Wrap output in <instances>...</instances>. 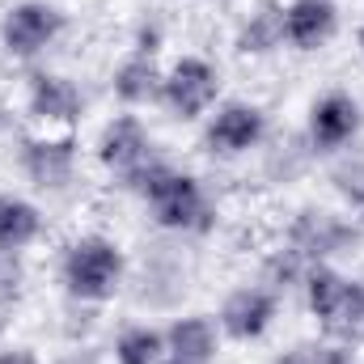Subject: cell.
Here are the masks:
<instances>
[{
    "label": "cell",
    "instance_id": "obj_1",
    "mask_svg": "<svg viewBox=\"0 0 364 364\" xmlns=\"http://www.w3.org/2000/svg\"><path fill=\"white\" fill-rule=\"evenodd\" d=\"M127 191H136L149 203L153 220L161 229H170V233H208L216 225V203L208 199V191L199 186V178L174 170L161 157L140 178L127 182Z\"/></svg>",
    "mask_w": 364,
    "mask_h": 364
},
{
    "label": "cell",
    "instance_id": "obj_2",
    "mask_svg": "<svg viewBox=\"0 0 364 364\" xmlns=\"http://www.w3.org/2000/svg\"><path fill=\"white\" fill-rule=\"evenodd\" d=\"M127 275V255L119 242L102 237V233H85L77 237L64 255H60V284L73 301L85 305H102L110 296H119Z\"/></svg>",
    "mask_w": 364,
    "mask_h": 364
},
{
    "label": "cell",
    "instance_id": "obj_3",
    "mask_svg": "<svg viewBox=\"0 0 364 364\" xmlns=\"http://www.w3.org/2000/svg\"><path fill=\"white\" fill-rule=\"evenodd\" d=\"M216 97H220V68L203 55H182L161 81V106L182 123L212 114Z\"/></svg>",
    "mask_w": 364,
    "mask_h": 364
},
{
    "label": "cell",
    "instance_id": "obj_4",
    "mask_svg": "<svg viewBox=\"0 0 364 364\" xmlns=\"http://www.w3.org/2000/svg\"><path fill=\"white\" fill-rule=\"evenodd\" d=\"M64 26H68V17L51 0H17L0 17V47L13 60H34L64 34Z\"/></svg>",
    "mask_w": 364,
    "mask_h": 364
},
{
    "label": "cell",
    "instance_id": "obj_5",
    "mask_svg": "<svg viewBox=\"0 0 364 364\" xmlns=\"http://www.w3.org/2000/svg\"><path fill=\"white\" fill-rule=\"evenodd\" d=\"M364 127V106L348 90H326L309 106V123H305V144L318 157H339Z\"/></svg>",
    "mask_w": 364,
    "mask_h": 364
},
{
    "label": "cell",
    "instance_id": "obj_6",
    "mask_svg": "<svg viewBox=\"0 0 364 364\" xmlns=\"http://www.w3.org/2000/svg\"><path fill=\"white\" fill-rule=\"evenodd\" d=\"M267 140V114L255 102H216V110L208 114L203 127V149L212 157H246Z\"/></svg>",
    "mask_w": 364,
    "mask_h": 364
},
{
    "label": "cell",
    "instance_id": "obj_7",
    "mask_svg": "<svg viewBox=\"0 0 364 364\" xmlns=\"http://www.w3.org/2000/svg\"><path fill=\"white\" fill-rule=\"evenodd\" d=\"M360 242V229L326 208H301L288 225V242L305 263H331L335 255H352V246Z\"/></svg>",
    "mask_w": 364,
    "mask_h": 364
},
{
    "label": "cell",
    "instance_id": "obj_8",
    "mask_svg": "<svg viewBox=\"0 0 364 364\" xmlns=\"http://www.w3.org/2000/svg\"><path fill=\"white\" fill-rule=\"evenodd\" d=\"M97 161L123 182V186L132 178H140V174L157 161L149 127H144L136 114H114V119L102 127V136H97Z\"/></svg>",
    "mask_w": 364,
    "mask_h": 364
},
{
    "label": "cell",
    "instance_id": "obj_9",
    "mask_svg": "<svg viewBox=\"0 0 364 364\" xmlns=\"http://www.w3.org/2000/svg\"><path fill=\"white\" fill-rule=\"evenodd\" d=\"M275 314H279V292H272L267 284H242L225 296L216 322H220V335L225 339H237V343H255L272 331Z\"/></svg>",
    "mask_w": 364,
    "mask_h": 364
},
{
    "label": "cell",
    "instance_id": "obj_10",
    "mask_svg": "<svg viewBox=\"0 0 364 364\" xmlns=\"http://www.w3.org/2000/svg\"><path fill=\"white\" fill-rule=\"evenodd\" d=\"M77 153L81 144L73 136H26L17 149V166L38 191H64L77 178Z\"/></svg>",
    "mask_w": 364,
    "mask_h": 364
},
{
    "label": "cell",
    "instance_id": "obj_11",
    "mask_svg": "<svg viewBox=\"0 0 364 364\" xmlns=\"http://www.w3.org/2000/svg\"><path fill=\"white\" fill-rule=\"evenodd\" d=\"M26 110H30L34 123L73 127V123H81V114H85V93H81L77 81H68V77H60V73H30Z\"/></svg>",
    "mask_w": 364,
    "mask_h": 364
},
{
    "label": "cell",
    "instance_id": "obj_12",
    "mask_svg": "<svg viewBox=\"0 0 364 364\" xmlns=\"http://www.w3.org/2000/svg\"><path fill=\"white\" fill-rule=\"evenodd\" d=\"M339 9L335 0H288L284 4V43L292 51H318L335 38Z\"/></svg>",
    "mask_w": 364,
    "mask_h": 364
},
{
    "label": "cell",
    "instance_id": "obj_13",
    "mask_svg": "<svg viewBox=\"0 0 364 364\" xmlns=\"http://www.w3.org/2000/svg\"><path fill=\"white\" fill-rule=\"evenodd\" d=\"M166 352L182 364H212L220 356V322L208 314H182L166 326Z\"/></svg>",
    "mask_w": 364,
    "mask_h": 364
},
{
    "label": "cell",
    "instance_id": "obj_14",
    "mask_svg": "<svg viewBox=\"0 0 364 364\" xmlns=\"http://www.w3.org/2000/svg\"><path fill=\"white\" fill-rule=\"evenodd\" d=\"M161 81H166V73L157 68V55H144V51H132L110 73V90H114V97L127 110L149 106V102H161Z\"/></svg>",
    "mask_w": 364,
    "mask_h": 364
},
{
    "label": "cell",
    "instance_id": "obj_15",
    "mask_svg": "<svg viewBox=\"0 0 364 364\" xmlns=\"http://www.w3.org/2000/svg\"><path fill=\"white\" fill-rule=\"evenodd\" d=\"M233 47H237L242 55H272L279 47H288V43H284V4H279V0H259V4L246 13V21L237 26Z\"/></svg>",
    "mask_w": 364,
    "mask_h": 364
},
{
    "label": "cell",
    "instance_id": "obj_16",
    "mask_svg": "<svg viewBox=\"0 0 364 364\" xmlns=\"http://www.w3.org/2000/svg\"><path fill=\"white\" fill-rule=\"evenodd\" d=\"M43 237V212L13 195V191H0V250H30L34 242Z\"/></svg>",
    "mask_w": 364,
    "mask_h": 364
},
{
    "label": "cell",
    "instance_id": "obj_17",
    "mask_svg": "<svg viewBox=\"0 0 364 364\" xmlns=\"http://www.w3.org/2000/svg\"><path fill=\"white\" fill-rule=\"evenodd\" d=\"M318 326H322V335L331 343H348V348L360 343L364 339V279H348L343 296L331 305L326 318H318Z\"/></svg>",
    "mask_w": 364,
    "mask_h": 364
},
{
    "label": "cell",
    "instance_id": "obj_18",
    "mask_svg": "<svg viewBox=\"0 0 364 364\" xmlns=\"http://www.w3.org/2000/svg\"><path fill=\"white\" fill-rule=\"evenodd\" d=\"M166 356V331L149 322H132L114 335V364H161Z\"/></svg>",
    "mask_w": 364,
    "mask_h": 364
},
{
    "label": "cell",
    "instance_id": "obj_19",
    "mask_svg": "<svg viewBox=\"0 0 364 364\" xmlns=\"http://www.w3.org/2000/svg\"><path fill=\"white\" fill-rule=\"evenodd\" d=\"M343 288H348V275L339 272V267H331V263H309V272H305V279H301L305 309H309L314 318H326L331 305L343 296Z\"/></svg>",
    "mask_w": 364,
    "mask_h": 364
},
{
    "label": "cell",
    "instance_id": "obj_20",
    "mask_svg": "<svg viewBox=\"0 0 364 364\" xmlns=\"http://www.w3.org/2000/svg\"><path fill=\"white\" fill-rule=\"evenodd\" d=\"M305 272H309V263H305L292 246H279L272 259L263 263V284H267L272 292H288V288H301Z\"/></svg>",
    "mask_w": 364,
    "mask_h": 364
},
{
    "label": "cell",
    "instance_id": "obj_21",
    "mask_svg": "<svg viewBox=\"0 0 364 364\" xmlns=\"http://www.w3.org/2000/svg\"><path fill=\"white\" fill-rule=\"evenodd\" d=\"M331 186L360 212L364 208V153H352V157H339L331 166Z\"/></svg>",
    "mask_w": 364,
    "mask_h": 364
},
{
    "label": "cell",
    "instance_id": "obj_22",
    "mask_svg": "<svg viewBox=\"0 0 364 364\" xmlns=\"http://www.w3.org/2000/svg\"><path fill=\"white\" fill-rule=\"evenodd\" d=\"M21 284H26V267H21V255H17V250H0V305L17 301Z\"/></svg>",
    "mask_w": 364,
    "mask_h": 364
},
{
    "label": "cell",
    "instance_id": "obj_23",
    "mask_svg": "<svg viewBox=\"0 0 364 364\" xmlns=\"http://www.w3.org/2000/svg\"><path fill=\"white\" fill-rule=\"evenodd\" d=\"M309 364H356L352 356V348L348 343H318V348H309Z\"/></svg>",
    "mask_w": 364,
    "mask_h": 364
},
{
    "label": "cell",
    "instance_id": "obj_24",
    "mask_svg": "<svg viewBox=\"0 0 364 364\" xmlns=\"http://www.w3.org/2000/svg\"><path fill=\"white\" fill-rule=\"evenodd\" d=\"M0 364H43V360H38L30 348H4V352H0Z\"/></svg>",
    "mask_w": 364,
    "mask_h": 364
},
{
    "label": "cell",
    "instance_id": "obj_25",
    "mask_svg": "<svg viewBox=\"0 0 364 364\" xmlns=\"http://www.w3.org/2000/svg\"><path fill=\"white\" fill-rule=\"evenodd\" d=\"M272 364H309V348H284L279 356H272Z\"/></svg>",
    "mask_w": 364,
    "mask_h": 364
},
{
    "label": "cell",
    "instance_id": "obj_26",
    "mask_svg": "<svg viewBox=\"0 0 364 364\" xmlns=\"http://www.w3.org/2000/svg\"><path fill=\"white\" fill-rule=\"evenodd\" d=\"M356 47H360V55H364V21L356 26Z\"/></svg>",
    "mask_w": 364,
    "mask_h": 364
},
{
    "label": "cell",
    "instance_id": "obj_27",
    "mask_svg": "<svg viewBox=\"0 0 364 364\" xmlns=\"http://www.w3.org/2000/svg\"><path fill=\"white\" fill-rule=\"evenodd\" d=\"M161 364H182V360H170V356H166V360H161Z\"/></svg>",
    "mask_w": 364,
    "mask_h": 364
},
{
    "label": "cell",
    "instance_id": "obj_28",
    "mask_svg": "<svg viewBox=\"0 0 364 364\" xmlns=\"http://www.w3.org/2000/svg\"><path fill=\"white\" fill-rule=\"evenodd\" d=\"M360 225H364V208H360Z\"/></svg>",
    "mask_w": 364,
    "mask_h": 364
}]
</instances>
